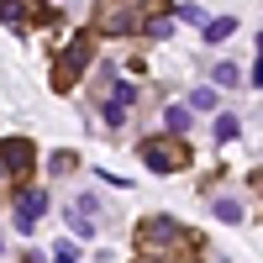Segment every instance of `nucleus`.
<instances>
[{
	"mask_svg": "<svg viewBox=\"0 0 263 263\" xmlns=\"http://www.w3.org/2000/svg\"><path fill=\"white\" fill-rule=\"evenodd\" d=\"M137 248L147 253V263H190L195 237L174 221V216H147L137 227Z\"/></svg>",
	"mask_w": 263,
	"mask_h": 263,
	"instance_id": "obj_1",
	"label": "nucleus"
},
{
	"mask_svg": "<svg viewBox=\"0 0 263 263\" xmlns=\"http://www.w3.org/2000/svg\"><path fill=\"white\" fill-rule=\"evenodd\" d=\"M147 21V0H100L95 6V32L105 37H126Z\"/></svg>",
	"mask_w": 263,
	"mask_h": 263,
	"instance_id": "obj_2",
	"label": "nucleus"
},
{
	"mask_svg": "<svg viewBox=\"0 0 263 263\" xmlns=\"http://www.w3.org/2000/svg\"><path fill=\"white\" fill-rule=\"evenodd\" d=\"M90 53H95V32H74L69 37V48L58 53V63H53V90H74V79L84 74V63H90Z\"/></svg>",
	"mask_w": 263,
	"mask_h": 263,
	"instance_id": "obj_3",
	"label": "nucleus"
},
{
	"mask_svg": "<svg viewBox=\"0 0 263 263\" xmlns=\"http://www.w3.org/2000/svg\"><path fill=\"white\" fill-rule=\"evenodd\" d=\"M142 163H147L153 174H174V168L190 163V147L174 142V137H147V142H142Z\"/></svg>",
	"mask_w": 263,
	"mask_h": 263,
	"instance_id": "obj_4",
	"label": "nucleus"
},
{
	"mask_svg": "<svg viewBox=\"0 0 263 263\" xmlns=\"http://www.w3.org/2000/svg\"><path fill=\"white\" fill-rule=\"evenodd\" d=\"M48 16H53L48 0H0V21H6L11 32H27V27H37V21H48Z\"/></svg>",
	"mask_w": 263,
	"mask_h": 263,
	"instance_id": "obj_5",
	"label": "nucleus"
},
{
	"mask_svg": "<svg viewBox=\"0 0 263 263\" xmlns=\"http://www.w3.org/2000/svg\"><path fill=\"white\" fill-rule=\"evenodd\" d=\"M95 211H100L95 195H79V200L63 205V221L74 227V237H95V232H100V227H95Z\"/></svg>",
	"mask_w": 263,
	"mask_h": 263,
	"instance_id": "obj_6",
	"label": "nucleus"
},
{
	"mask_svg": "<svg viewBox=\"0 0 263 263\" xmlns=\"http://www.w3.org/2000/svg\"><path fill=\"white\" fill-rule=\"evenodd\" d=\"M0 163H6V174L27 179V174H32V142H21V137H6V142H0Z\"/></svg>",
	"mask_w": 263,
	"mask_h": 263,
	"instance_id": "obj_7",
	"label": "nucleus"
},
{
	"mask_svg": "<svg viewBox=\"0 0 263 263\" xmlns=\"http://www.w3.org/2000/svg\"><path fill=\"white\" fill-rule=\"evenodd\" d=\"M42 211H48V190H27V195H21V200H16V221H21V232H32Z\"/></svg>",
	"mask_w": 263,
	"mask_h": 263,
	"instance_id": "obj_8",
	"label": "nucleus"
},
{
	"mask_svg": "<svg viewBox=\"0 0 263 263\" xmlns=\"http://www.w3.org/2000/svg\"><path fill=\"white\" fill-rule=\"evenodd\" d=\"M211 211H216V221H227V227H237V221H242V205H237L232 195H221V200H211Z\"/></svg>",
	"mask_w": 263,
	"mask_h": 263,
	"instance_id": "obj_9",
	"label": "nucleus"
},
{
	"mask_svg": "<svg viewBox=\"0 0 263 263\" xmlns=\"http://www.w3.org/2000/svg\"><path fill=\"white\" fill-rule=\"evenodd\" d=\"M221 105V95L211 90V84H200V90H190V111H216Z\"/></svg>",
	"mask_w": 263,
	"mask_h": 263,
	"instance_id": "obj_10",
	"label": "nucleus"
},
{
	"mask_svg": "<svg viewBox=\"0 0 263 263\" xmlns=\"http://www.w3.org/2000/svg\"><path fill=\"white\" fill-rule=\"evenodd\" d=\"M237 32V16H221V21H211V27H205V42H227Z\"/></svg>",
	"mask_w": 263,
	"mask_h": 263,
	"instance_id": "obj_11",
	"label": "nucleus"
},
{
	"mask_svg": "<svg viewBox=\"0 0 263 263\" xmlns=\"http://www.w3.org/2000/svg\"><path fill=\"white\" fill-rule=\"evenodd\" d=\"M179 132H190V111L184 105H168V137H179Z\"/></svg>",
	"mask_w": 263,
	"mask_h": 263,
	"instance_id": "obj_12",
	"label": "nucleus"
},
{
	"mask_svg": "<svg viewBox=\"0 0 263 263\" xmlns=\"http://www.w3.org/2000/svg\"><path fill=\"white\" fill-rule=\"evenodd\" d=\"M237 116H216V142H237Z\"/></svg>",
	"mask_w": 263,
	"mask_h": 263,
	"instance_id": "obj_13",
	"label": "nucleus"
},
{
	"mask_svg": "<svg viewBox=\"0 0 263 263\" xmlns=\"http://www.w3.org/2000/svg\"><path fill=\"white\" fill-rule=\"evenodd\" d=\"M132 100H137V90H132V84H116V90H111V100H105V105H116V111H126Z\"/></svg>",
	"mask_w": 263,
	"mask_h": 263,
	"instance_id": "obj_14",
	"label": "nucleus"
},
{
	"mask_svg": "<svg viewBox=\"0 0 263 263\" xmlns=\"http://www.w3.org/2000/svg\"><path fill=\"white\" fill-rule=\"evenodd\" d=\"M74 168H79L74 153H53V174H74Z\"/></svg>",
	"mask_w": 263,
	"mask_h": 263,
	"instance_id": "obj_15",
	"label": "nucleus"
},
{
	"mask_svg": "<svg viewBox=\"0 0 263 263\" xmlns=\"http://www.w3.org/2000/svg\"><path fill=\"white\" fill-rule=\"evenodd\" d=\"M53 263H79V248H74V242H58V248H53Z\"/></svg>",
	"mask_w": 263,
	"mask_h": 263,
	"instance_id": "obj_16",
	"label": "nucleus"
},
{
	"mask_svg": "<svg viewBox=\"0 0 263 263\" xmlns=\"http://www.w3.org/2000/svg\"><path fill=\"white\" fill-rule=\"evenodd\" d=\"M237 79H242V74H237L232 63H216V84H237Z\"/></svg>",
	"mask_w": 263,
	"mask_h": 263,
	"instance_id": "obj_17",
	"label": "nucleus"
},
{
	"mask_svg": "<svg viewBox=\"0 0 263 263\" xmlns=\"http://www.w3.org/2000/svg\"><path fill=\"white\" fill-rule=\"evenodd\" d=\"M174 16H179V21H190V27H195V21H205V11H200V6H179Z\"/></svg>",
	"mask_w": 263,
	"mask_h": 263,
	"instance_id": "obj_18",
	"label": "nucleus"
},
{
	"mask_svg": "<svg viewBox=\"0 0 263 263\" xmlns=\"http://www.w3.org/2000/svg\"><path fill=\"white\" fill-rule=\"evenodd\" d=\"M6 179H11V174H6V163H0V184H6Z\"/></svg>",
	"mask_w": 263,
	"mask_h": 263,
	"instance_id": "obj_19",
	"label": "nucleus"
},
{
	"mask_svg": "<svg viewBox=\"0 0 263 263\" xmlns=\"http://www.w3.org/2000/svg\"><path fill=\"white\" fill-rule=\"evenodd\" d=\"M258 53H263V32H258Z\"/></svg>",
	"mask_w": 263,
	"mask_h": 263,
	"instance_id": "obj_20",
	"label": "nucleus"
},
{
	"mask_svg": "<svg viewBox=\"0 0 263 263\" xmlns=\"http://www.w3.org/2000/svg\"><path fill=\"white\" fill-rule=\"evenodd\" d=\"M0 253H6V237H0Z\"/></svg>",
	"mask_w": 263,
	"mask_h": 263,
	"instance_id": "obj_21",
	"label": "nucleus"
},
{
	"mask_svg": "<svg viewBox=\"0 0 263 263\" xmlns=\"http://www.w3.org/2000/svg\"><path fill=\"white\" fill-rule=\"evenodd\" d=\"M27 263H37V258H27Z\"/></svg>",
	"mask_w": 263,
	"mask_h": 263,
	"instance_id": "obj_22",
	"label": "nucleus"
}]
</instances>
